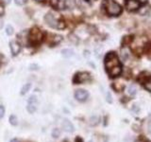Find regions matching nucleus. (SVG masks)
<instances>
[{"instance_id":"obj_17","label":"nucleus","mask_w":151,"mask_h":142,"mask_svg":"<svg viewBox=\"0 0 151 142\" xmlns=\"http://www.w3.org/2000/svg\"><path fill=\"white\" fill-rule=\"evenodd\" d=\"M61 53H63V55L64 57H66V58H69V57L73 56L74 51L71 50V49H63V51H61Z\"/></svg>"},{"instance_id":"obj_25","label":"nucleus","mask_w":151,"mask_h":142,"mask_svg":"<svg viewBox=\"0 0 151 142\" xmlns=\"http://www.w3.org/2000/svg\"><path fill=\"white\" fill-rule=\"evenodd\" d=\"M3 1L5 2V3H7V4H9L12 2V0H3Z\"/></svg>"},{"instance_id":"obj_15","label":"nucleus","mask_w":151,"mask_h":142,"mask_svg":"<svg viewBox=\"0 0 151 142\" xmlns=\"http://www.w3.org/2000/svg\"><path fill=\"white\" fill-rule=\"evenodd\" d=\"M9 123L12 125V126H16L18 124V120H17V117L14 116V115H12L11 117H9Z\"/></svg>"},{"instance_id":"obj_13","label":"nucleus","mask_w":151,"mask_h":142,"mask_svg":"<svg viewBox=\"0 0 151 142\" xmlns=\"http://www.w3.org/2000/svg\"><path fill=\"white\" fill-rule=\"evenodd\" d=\"M136 93H137V88H136L135 85L131 84V85H129V87H127V94H129L130 97L135 96Z\"/></svg>"},{"instance_id":"obj_20","label":"nucleus","mask_w":151,"mask_h":142,"mask_svg":"<svg viewBox=\"0 0 151 142\" xmlns=\"http://www.w3.org/2000/svg\"><path fill=\"white\" fill-rule=\"evenodd\" d=\"M13 32H14V30H13V28L11 26V25H8L7 27H6V33L8 35H12L13 34Z\"/></svg>"},{"instance_id":"obj_14","label":"nucleus","mask_w":151,"mask_h":142,"mask_svg":"<svg viewBox=\"0 0 151 142\" xmlns=\"http://www.w3.org/2000/svg\"><path fill=\"white\" fill-rule=\"evenodd\" d=\"M31 88V83H25V85H23V87H22V89H21V95H25V94H27L28 91H29V89Z\"/></svg>"},{"instance_id":"obj_19","label":"nucleus","mask_w":151,"mask_h":142,"mask_svg":"<svg viewBox=\"0 0 151 142\" xmlns=\"http://www.w3.org/2000/svg\"><path fill=\"white\" fill-rule=\"evenodd\" d=\"M60 135V129H58V128H55V129L52 131V136H53L54 138H58Z\"/></svg>"},{"instance_id":"obj_11","label":"nucleus","mask_w":151,"mask_h":142,"mask_svg":"<svg viewBox=\"0 0 151 142\" xmlns=\"http://www.w3.org/2000/svg\"><path fill=\"white\" fill-rule=\"evenodd\" d=\"M9 49L13 56H16L19 54V52L21 51V46L19 45V43L16 41H11L9 42Z\"/></svg>"},{"instance_id":"obj_4","label":"nucleus","mask_w":151,"mask_h":142,"mask_svg":"<svg viewBox=\"0 0 151 142\" xmlns=\"http://www.w3.org/2000/svg\"><path fill=\"white\" fill-rule=\"evenodd\" d=\"M45 21L49 27L56 28V30H63L65 28V23L60 20V18L56 17L52 12H48L45 14Z\"/></svg>"},{"instance_id":"obj_21","label":"nucleus","mask_w":151,"mask_h":142,"mask_svg":"<svg viewBox=\"0 0 151 142\" xmlns=\"http://www.w3.org/2000/svg\"><path fill=\"white\" fill-rule=\"evenodd\" d=\"M5 13V8L2 4V1L0 0V16H3Z\"/></svg>"},{"instance_id":"obj_10","label":"nucleus","mask_w":151,"mask_h":142,"mask_svg":"<svg viewBox=\"0 0 151 142\" xmlns=\"http://www.w3.org/2000/svg\"><path fill=\"white\" fill-rule=\"evenodd\" d=\"M63 40V37L58 34H48L47 35L46 43H48V45L50 46H54L56 45H58L59 43Z\"/></svg>"},{"instance_id":"obj_23","label":"nucleus","mask_w":151,"mask_h":142,"mask_svg":"<svg viewBox=\"0 0 151 142\" xmlns=\"http://www.w3.org/2000/svg\"><path fill=\"white\" fill-rule=\"evenodd\" d=\"M14 1H15V4L19 5V6H22V5L25 4L26 0H14Z\"/></svg>"},{"instance_id":"obj_7","label":"nucleus","mask_w":151,"mask_h":142,"mask_svg":"<svg viewBox=\"0 0 151 142\" xmlns=\"http://www.w3.org/2000/svg\"><path fill=\"white\" fill-rule=\"evenodd\" d=\"M37 102L38 99L36 96H30L29 99H28V103L27 106V110L28 113L33 114L35 113V111L37 110Z\"/></svg>"},{"instance_id":"obj_24","label":"nucleus","mask_w":151,"mask_h":142,"mask_svg":"<svg viewBox=\"0 0 151 142\" xmlns=\"http://www.w3.org/2000/svg\"><path fill=\"white\" fill-rule=\"evenodd\" d=\"M135 142H148L146 139H145V138H143V137H140L139 139H137Z\"/></svg>"},{"instance_id":"obj_6","label":"nucleus","mask_w":151,"mask_h":142,"mask_svg":"<svg viewBox=\"0 0 151 142\" xmlns=\"http://www.w3.org/2000/svg\"><path fill=\"white\" fill-rule=\"evenodd\" d=\"M125 5L127 11L135 12L141 7L140 0H125Z\"/></svg>"},{"instance_id":"obj_1","label":"nucleus","mask_w":151,"mask_h":142,"mask_svg":"<svg viewBox=\"0 0 151 142\" xmlns=\"http://www.w3.org/2000/svg\"><path fill=\"white\" fill-rule=\"evenodd\" d=\"M104 65L109 76L111 78L118 77L122 73V64L115 52H109L104 58Z\"/></svg>"},{"instance_id":"obj_16","label":"nucleus","mask_w":151,"mask_h":142,"mask_svg":"<svg viewBox=\"0 0 151 142\" xmlns=\"http://www.w3.org/2000/svg\"><path fill=\"white\" fill-rule=\"evenodd\" d=\"M121 53H122V58L124 60H127V57H129V50L127 49V47H124V49H122Z\"/></svg>"},{"instance_id":"obj_3","label":"nucleus","mask_w":151,"mask_h":142,"mask_svg":"<svg viewBox=\"0 0 151 142\" xmlns=\"http://www.w3.org/2000/svg\"><path fill=\"white\" fill-rule=\"evenodd\" d=\"M103 6L107 14H109V15L118 16L122 13L121 6L118 3H116L114 0H105Z\"/></svg>"},{"instance_id":"obj_26","label":"nucleus","mask_w":151,"mask_h":142,"mask_svg":"<svg viewBox=\"0 0 151 142\" xmlns=\"http://www.w3.org/2000/svg\"><path fill=\"white\" fill-rule=\"evenodd\" d=\"M85 1H86V2H88V3H91V1H92V0H85Z\"/></svg>"},{"instance_id":"obj_9","label":"nucleus","mask_w":151,"mask_h":142,"mask_svg":"<svg viewBox=\"0 0 151 142\" xmlns=\"http://www.w3.org/2000/svg\"><path fill=\"white\" fill-rule=\"evenodd\" d=\"M88 97H89V93H88V91H86V90H84V89H78L77 91L75 92L76 99L80 102L87 101Z\"/></svg>"},{"instance_id":"obj_18","label":"nucleus","mask_w":151,"mask_h":142,"mask_svg":"<svg viewBox=\"0 0 151 142\" xmlns=\"http://www.w3.org/2000/svg\"><path fill=\"white\" fill-rule=\"evenodd\" d=\"M145 89H147L148 91L151 92V77H149L146 80H145Z\"/></svg>"},{"instance_id":"obj_12","label":"nucleus","mask_w":151,"mask_h":142,"mask_svg":"<svg viewBox=\"0 0 151 142\" xmlns=\"http://www.w3.org/2000/svg\"><path fill=\"white\" fill-rule=\"evenodd\" d=\"M61 126H63V129L67 133H73L75 130L74 125L69 120H63V123H61Z\"/></svg>"},{"instance_id":"obj_2","label":"nucleus","mask_w":151,"mask_h":142,"mask_svg":"<svg viewBox=\"0 0 151 142\" xmlns=\"http://www.w3.org/2000/svg\"><path fill=\"white\" fill-rule=\"evenodd\" d=\"M27 40L28 44L32 46H39L44 40V33L38 28H32L31 30L27 32Z\"/></svg>"},{"instance_id":"obj_5","label":"nucleus","mask_w":151,"mask_h":142,"mask_svg":"<svg viewBox=\"0 0 151 142\" xmlns=\"http://www.w3.org/2000/svg\"><path fill=\"white\" fill-rule=\"evenodd\" d=\"M91 80V75L88 72H78L75 75V77L73 79V83L75 84H79L86 83L88 80Z\"/></svg>"},{"instance_id":"obj_22","label":"nucleus","mask_w":151,"mask_h":142,"mask_svg":"<svg viewBox=\"0 0 151 142\" xmlns=\"http://www.w3.org/2000/svg\"><path fill=\"white\" fill-rule=\"evenodd\" d=\"M5 116V107L3 105H0V118H3Z\"/></svg>"},{"instance_id":"obj_28","label":"nucleus","mask_w":151,"mask_h":142,"mask_svg":"<svg viewBox=\"0 0 151 142\" xmlns=\"http://www.w3.org/2000/svg\"><path fill=\"white\" fill-rule=\"evenodd\" d=\"M90 142H93V141H90Z\"/></svg>"},{"instance_id":"obj_8","label":"nucleus","mask_w":151,"mask_h":142,"mask_svg":"<svg viewBox=\"0 0 151 142\" xmlns=\"http://www.w3.org/2000/svg\"><path fill=\"white\" fill-rule=\"evenodd\" d=\"M50 5L55 9H65L67 8V0H50Z\"/></svg>"},{"instance_id":"obj_27","label":"nucleus","mask_w":151,"mask_h":142,"mask_svg":"<svg viewBox=\"0 0 151 142\" xmlns=\"http://www.w3.org/2000/svg\"><path fill=\"white\" fill-rule=\"evenodd\" d=\"M36 1H39V2H42V1H45V0H36Z\"/></svg>"}]
</instances>
